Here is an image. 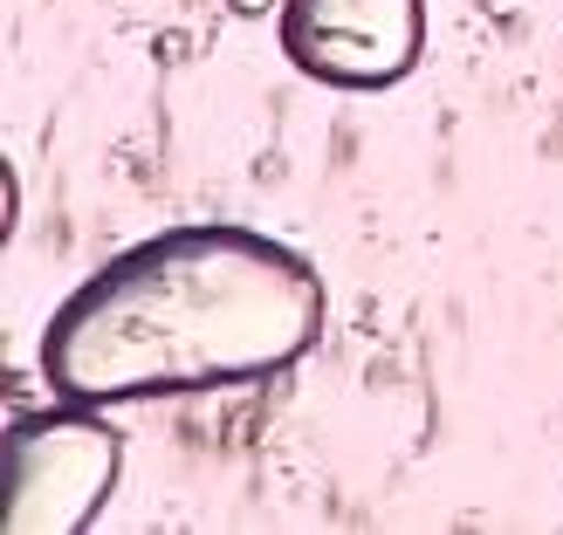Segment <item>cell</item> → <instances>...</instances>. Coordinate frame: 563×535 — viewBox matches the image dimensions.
<instances>
[{
    "mask_svg": "<svg viewBox=\"0 0 563 535\" xmlns=\"http://www.w3.org/2000/svg\"><path fill=\"white\" fill-rule=\"evenodd\" d=\"M323 336V275L302 247L192 220L110 255L42 323V384L76 405L200 399L289 371Z\"/></svg>",
    "mask_w": 563,
    "mask_h": 535,
    "instance_id": "6da1fadb",
    "label": "cell"
},
{
    "mask_svg": "<svg viewBox=\"0 0 563 535\" xmlns=\"http://www.w3.org/2000/svg\"><path fill=\"white\" fill-rule=\"evenodd\" d=\"M124 473V433L103 405H42L0 439V535H82Z\"/></svg>",
    "mask_w": 563,
    "mask_h": 535,
    "instance_id": "7a4b0ae2",
    "label": "cell"
},
{
    "mask_svg": "<svg viewBox=\"0 0 563 535\" xmlns=\"http://www.w3.org/2000/svg\"><path fill=\"white\" fill-rule=\"evenodd\" d=\"M282 55L323 90H391L427 55V0H282Z\"/></svg>",
    "mask_w": 563,
    "mask_h": 535,
    "instance_id": "3957f363",
    "label": "cell"
},
{
    "mask_svg": "<svg viewBox=\"0 0 563 535\" xmlns=\"http://www.w3.org/2000/svg\"><path fill=\"white\" fill-rule=\"evenodd\" d=\"M234 8H268V0H234Z\"/></svg>",
    "mask_w": 563,
    "mask_h": 535,
    "instance_id": "277c9868",
    "label": "cell"
}]
</instances>
